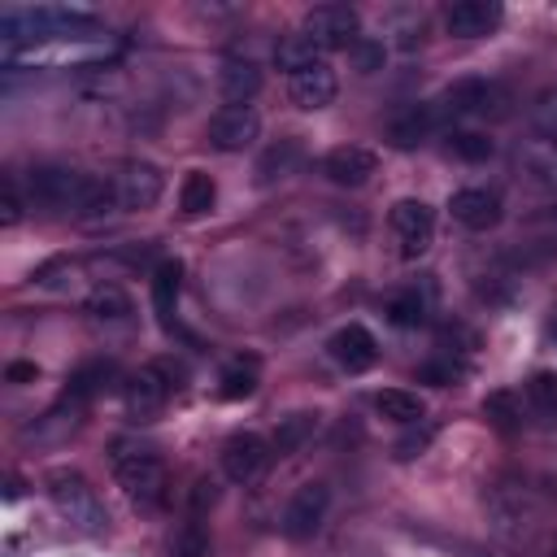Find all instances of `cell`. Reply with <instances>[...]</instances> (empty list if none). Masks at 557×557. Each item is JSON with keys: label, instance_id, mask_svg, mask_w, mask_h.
Wrapping results in <instances>:
<instances>
[{"label": "cell", "instance_id": "obj_1", "mask_svg": "<svg viewBox=\"0 0 557 557\" xmlns=\"http://www.w3.org/2000/svg\"><path fill=\"white\" fill-rule=\"evenodd\" d=\"M109 461H113V474L122 483V492L139 505V509H157L165 500V461L152 444H139V440H113L109 444Z\"/></svg>", "mask_w": 557, "mask_h": 557}, {"label": "cell", "instance_id": "obj_2", "mask_svg": "<svg viewBox=\"0 0 557 557\" xmlns=\"http://www.w3.org/2000/svg\"><path fill=\"white\" fill-rule=\"evenodd\" d=\"M44 492H48V500L57 505V513L70 518L78 531H87V535L109 531V509H104V500L96 496V487H91L78 470L52 466V470L44 474Z\"/></svg>", "mask_w": 557, "mask_h": 557}, {"label": "cell", "instance_id": "obj_3", "mask_svg": "<svg viewBox=\"0 0 557 557\" xmlns=\"http://www.w3.org/2000/svg\"><path fill=\"white\" fill-rule=\"evenodd\" d=\"M361 17L357 9L348 4H313L305 17H300V35L318 48V52H339V48H352L361 35Z\"/></svg>", "mask_w": 557, "mask_h": 557}, {"label": "cell", "instance_id": "obj_4", "mask_svg": "<svg viewBox=\"0 0 557 557\" xmlns=\"http://www.w3.org/2000/svg\"><path fill=\"white\" fill-rule=\"evenodd\" d=\"M444 109L457 117H509V91L492 78H457L444 91Z\"/></svg>", "mask_w": 557, "mask_h": 557}, {"label": "cell", "instance_id": "obj_5", "mask_svg": "<svg viewBox=\"0 0 557 557\" xmlns=\"http://www.w3.org/2000/svg\"><path fill=\"white\" fill-rule=\"evenodd\" d=\"M326 509H331V487L318 483V479H313V483H300V487L292 492V500L283 505L278 527H283L287 540H313L318 527L326 522Z\"/></svg>", "mask_w": 557, "mask_h": 557}, {"label": "cell", "instance_id": "obj_6", "mask_svg": "<svg viewBox=\"0 0 557 557\" xmlns=\"http://www.w3.org/2000/svg\"><path fill=\"white\" fill-rule=\"evenodd\" d=\"M387 222H392V235L400 244V257H422L431 248V239H435V213H431V205H422L413 196L396 200Z\"/></svg>", "mask_w": 557, "mask_h": 557}, {"label": "cell", "instance_id": "obj_7", "mask_svg": "<svg viewBox=\"0 0 557 557\" xmlns=\"http://www.w3.org/2000/svg\"><path fill=\"white\" fill-rule=\"evenodd\" d=\"M257 135H261V117L252 104H222L209 117V144L218 152H244L257 144Z\"/></svg>", "mask_w": 557, "mask_h": 557}, {"label": "cell", "instance_id": "obj_8", "mask_svg": "<svg viewBox=\"0 0 557 557\" xmlns=\"http://www.w3.org/2000/svg\"><path fill=\"white\" fill-rule=\"evenodd\" d=\"M222 474L231 479V483H252L261 470H265V461H270V444L257 435V431H235L226 444H222Z\"/></svg>", "mask_w": 557, "mask_h": 557}, {"label": "cell", "instance_id": "obj_9", "mask_svg": "<svg viewBox=\"0 0 557 557\" xmlns=\"http://www.w3.org/2000/svg\"><path fill=\"white\" fill-rule=\"evenodd\" d=\"M113 191H117V209H152L165 191V178L152 161H126L122 174L113 178Z\"/></svg>", "mask_w": 557, "mask_h": 557}, {"label": "cell", "instance_id": "obj_10", "mask_svg": "<svg viewBox=\"0 0 557 557\" xmlns=\"http://www.w3.org/2000/svg\"><path fill=\"white\" fill-rule=\"evenodd\" d=\"M287 96H292L296 109L313 113V109H326L339 96V78H335V70L326 61H313V65L287 74Z\"/></svg>", "mask_w": 557, "mask_h": 557}, {"label": "cell", "instance_id": "obj_11", "mask_svg": "<svg viewBox=\"0 0 557 557\" xmlns=\"http://www.w3.org/2000/svg\"><path fill=\"white\" fill-rule=\"evenodd\" d=\"M487 513H492L496 531L513 540V535H522L535 522V496L527 487H518V483H500L492 492V500H487Z\"/></svg>", "mask_w": 557, "mask_h": 557}, {"label": "cell", "instance_id": "obj_12", "mask_svg": "<svg viewBox=\"0 0 557 557\" xmlns=\"http://www.w3.org/2000/svg\"><path fill=\"white\" fill-rule=\"evenodd\" d=\"M500 17H505L500 0H457L444 9V26L457 39H483L500 26Z\"/></svg>", "mask_w": 557, "mask_h": 557}, {"label": "cell", "instance_id": "obj_13", "mask_svg": "<svg viewBox=\"0 0 557 557\" xmlns=\"http://www.w3.org/2000/svg\"><path fill=\"white\" fill-rule=\"evenodd\" d=\"M448 213L466 231H492L500 222V196L492 187H461L448 196Z\"/></svg>", "mask_w": 557, "mask_h": 557}, {"label": "cell", "instance_id": "obj_14", "mask_svg": "<svg viewBox=\"0 0 557 557\" xmlns=\"http://www.w3.org/2000/svg\"><path fill=\"white\" fill-rule=\"evenodd\" d=\"M379 170V157L361 144H339L322 157V174L335 183V187H361L370 183V174Z\"/></svg>", "mask_w": 557, "mask_h": 557}, {"label": "cell", "instance_id": "obj_15", "mask_svg": "<svg viewBox=\"0 0 557 557\" xmlns=\"http://www.w3.org/2000/svg\"><path fill=\"white\" fill-rule=\"evenodd\" d=\"M331 357L348 370V374H361V370H370L374 361H379V344H374V335L361 326V322H348V326H339L335 335H331Z\"/></svg>", "mask_w": 557, "mask_h": 557}, {"label": "cell", "instance_id": "obj_16", "mask_svg": "<svg viewBox=\"0 0 557 557\" xmlns=\"http://www.w3.org/2000/svg\"><path fill=\"white\" fill-rule=\"evenodd\" d=\"M122 396H126V409H131L135 418H152V413H157L174 392H170V383L161 379V370L148 361L139 374H131V379H126Z\"/></svg>", "mask_w": 557, "mask_h": 557}, {"label": "cell", "instance_id": "obj_17", "mask_svg": "<svg viewBox=\"0 0 557 557\" xmlns=\"http://www.w3.org/2000/svg\"><path fill=\"white\" fill-rule=\"evenodd\" d=\"M431 131H435V113H431L426 104H405V109L392 113V122H387V139H392L396 148H418Z\"/></svg>", "mask_w": 557, "mask_h": 557}, {"label": "cell", "instance_id": "obj_18", "mask_svg": "<svg viewBox=\"0 0 557 557\" xmlns=\"http://www.w3.org/2000/svg\"><path fill=\"white\" fill-rule=\"evenodd\" d=\"M218 91L226 104H248L261 91V70L252 61H226L218 70Z\"/></svg>", "mask_w": 557, "mask_h": 557}, {"label": "cell", "instance_id": "obj_19", "mask_svg": "<svg viewBox=\"0 0 557 557\" xmlns=\"http://www.w3.org/2000/svg\"><path fill=\"white\" fill-rule=\"evenodd\" d=\"M305 161V148H300V139H278V144H270L265 152H261V161H257V183H274V178H287L296 165Z\"/></svg>", "mask_w": 557, "mask_h": 557}, {"label": "cell", "instance_id": "obj_20", "mask_svg": "<svg viewBox=\"0 0 557 557\" xmlns=\"http://www.w3.org/2000/svg\"><path fill=\"white\" fill-rule=\"evenodd\" d=\"M178 292H183V261H178V257L157 261V270H152V309H157L161 318L174 313Z\"/></svg>", "mask_w": 557, "mask_h": 557}, {"label": "cell", "instance_id": "obj_21", "mask_svg": "<svg viewBox=\"0 0 557 557\" xmlns=\"http://www.w3.org/2000/svg\"><path fill=\"white\" fill-rule=\"evenodd\" d=\"M313 431H318V413H287V418H278L270 448H274L278 457H292V453H300V448L313 440Z\"/></svg>", "mask_w": 557, "mask_h": 557}, {"label": "cell", "instance_id": "obj_22", "mask_svg": "<svg viewBox=\"0 0 557 557\" xmlns=\"http://www.w3.org/2000/svg\"><path fill=\"white\" fill-rule=\"evenodd\" d=\"M213 200H218V183H213L205 170H191V174L183 178V187H178V209H183V218H205V213L213 209Z\"/></svg>", "mask_w": 557, "mask_h": 557}, {"label": "cell", "instance_id": "obj_23", "mask_svg": "<svg viewBox=\"0 0 557 557\" xmlns=\"http://www.w3.org/2000/svg\"><path fill=\"white\" fill-rule=\"evenodd\" d=\"M374 409H379L387 422H400V426H418V422L426 418L422 400H418L413 392H405V387H387V392H379V396H374Z\"/></svg>", "mask_w": 557, "mask_h": 557}, {"label": "cell", "instance_id": "obj_24", "mask_svg": "<svg viewBox=\"0 0 557 557\" xmlns=\"http://www.w3.org/2000/svg\"><path fill=\"white\" fill-rule=\"evenodd\" d=\"M83 309H87V318H96V322H126L135 309H131V296L122 292V287H113V283H104V287H96L87 300H83Z\"/></svg>", "mask_w": 557, "mask_h": 557}, {"label": "cell", "instance_id": "obj_25", "mask_svg": "<svg viewBox=\"0 0 557 557\" xmlns=\"http://www.w3.org/2000/svg\"><path fill=\"white\" fill-rule=\"evenodd\" d=\"M109 379H113V361H87V366H78L74 374H70V383H65V400H91L96 392H104L109 387Z\"/></svg>", "mask_w": 557, "mask_h": 557}, {"label": "cell", "instance_id": "obj_26", "mask_svg": "<svg viewBox=\"0 0 557 557\" xmlns=\"http://www.w3.org/2000/svg\"><path fill=\"white\" fill-rule=\"evenodd\" d=\"M257 392V361L248 357H239V361H231L226 370H222V379H218V396L222 400H248Z\"/></svg>", "mask_w": 557, "mask_h": 557}, {"label": "cell", "instance_id": "obj_27", "mask_svg": "<svg viewBox=\"0 0 557 557\" xmlns=\"http://www.w3.org/2000/svg\"><path fill=\"white\" fill-rule=\"evenodd\" d=\"M274 61H278V70H287V74H296V70H305V65H313V61H322V52L296 30V35H287L278 48H274Z\"/></svg>", "mask_w": 557, "mask_h": 557}, {"label": "cell", "instance_id": "obj_28", "mask_svg": "<svg viewBox=\"0 0 557 557\" xmlns=\"http://www.w3.org/2000/svg\"><path fill=\"white\" fill-rule=\"evenodd\" d=\"M387 318H392L396 326H422V322H426V296H418L413 287H409V292H396V296L387 300Z\"/></svg>", "mask_w": 557, "mask_h": 557}, {"label": "cell", "instance_id": "obj_29", "mask_svg": "<svg viewBox=\"0 0 557 557\" xmlns=\"http://www.w3.org/2000/svg\"><path fill=\"white\" fill-rule=\"evenodd\" d=\"M213 553V544H209V531L191 518V522H183L178 527V535H174V544H170V557H209Z\"/></svg>", "mask_w": 557, "mask_h": 557}, {"label": "cell", "instance_id": "obj_30", "mask_svg": "<svg viewBox=\"0 0 557 557\" xmlns=\"http://www.w3.org/2000/svg\"><path fill=\"white\" fill-rule=\"evenodd\" d=\"M527 400H531L535 413L557 418V374H548V370L531 374V379H527Z\"/></svg>", "mask_w": 557, "mask_h": 557}, {"label": "cell", "instance_id": "obj_31", "mask_svg": "<svg viewBox=\"0 0 557 557\" xmlns=\"http://www.w3.org/2000/svg\"><path fill=\"white\" fill-rule=\"evenodd\" d=\"M483 413H487L500 431H518V422H522V409H518V396H513V392H492V396L483 400Z\"/></svg>", "mask_w": 557, "mask_h": 557}, {"label": "cell", "instance_id": "obj_32", "mask_svg": "<svg viewBox=\"0 0 557 557\" xmlns=\"http://www.w3.org/2000/svg\"><path fill=\"white\" fill-rule=\"evenodd\" d=\"M448 148H453L461 161H487V157L496 152V144H492L487 135H479V131H453V135H448Z\"/></svg>", "mask_w": 557, "mask_h": 557}, {"label": "cell", "instance_id": "obj_33", "mask_svg": "<svg viewBox=\"0 0 557 557\" xmlns=\"http://www.w3.org/2000/svg\"><path fill=\"white\" fill-rule=\"evenodd\" d=\"M348 57H352V65L361 70V74H374V70H383V44L379 39H357L352 48H348Z\"/></svg>", "mask_w": 557, "mask_h": 557}, {"label": "cell", "instance_id": "obj_34", "mask_svg": "<svg viewBox=\"0 0 557 557\" xmlns=\"http://www.w3.org/2000/svg\"><path fill=\"white\" fill-rule=\"evenodd\" d=\"M466 370L457 366V361H422L418 366V379L422 383H435V387H448V383H457Z\"/></svg>", "mask_w": 557, "mask_h": 557}, {"label": "cell", "instance_id": "obj_35", "mask_svg": "<svg viewBox=\"0 0 557 557\" xmlns=\"http://www.w3.org/2000/svg\"><path fill=\"white\" fill-rule=\"evenodd\" d=\"M22 222V196H17V183L4 178L0 187V226H17Z\"/></svg>", "mask_w": 557, "mask_h": 557}, {"label": "cell", "instance_id": "obj_36", "mask_svg": "<svg viewBox=\"0 0 557 557\" xmlns=\"http://www.w3.org/2000/svg\"><path fill=\"white\" fill-rule=\"evenodd\" d=\"M431 440H435V426H422L418 422V431H409V435L396 440V457H418V453H426Z\"/></svg>", "mask_w": 557, "mask_h": 557}, {"label": "cell", "instance_id": "obj_37", "mask_svg": "<svg viewBox=\"0 0 557 557\" xmlns=\"http://www.w3.org/2000/svg\"><path fill=\"white\" fill-rule=\"evenodd\" d=\"M213 500H218V483H213V479H196V483H191V509L200 513V509H209Z\"/></svg>", "mask_w": 557, "mask_h": 557}, {"label": "cell", "instance_id": "obj_38", "mask_svg": "<svg viewBox=\"0 0 557 557\" xmlns=\"http://www.w3.org/2000/svg\"><path fill=\"white\" fill-rule=\"evenodd\" d=\"M35 374H39V370H35V361H13V366L4 370V379H9V383H30Z\"/></svg>", "mask_w": 557, "mask_h": 557}, {"label": "cell", "instance_id": "obj_39", "mask_svg": "<svg viewBox=\"0 0 557 557\" xmlns=\"http://www.w3.org/2000/svg\"><path fill=\"white\" fill-rule=\"evenodd\" d=\"M553 557H557V540H553Z\"/></svg>", "mask_w": 557, "mask_h": 557}, {"label": "cell", "instance_id": "obj_40", "mask_svg": "<svg viewBox=\"0 0 557 557\" xmlns=\"http://www.w3.org/2000/svg\"><path fill=\"white\" fill-rule=\"evenodd\" d=\"M553 335H557V322H553Z\"/></svg>", "mask_w": 557, "mask_h": 557}]
</instances>
